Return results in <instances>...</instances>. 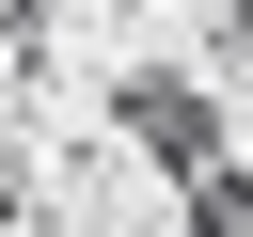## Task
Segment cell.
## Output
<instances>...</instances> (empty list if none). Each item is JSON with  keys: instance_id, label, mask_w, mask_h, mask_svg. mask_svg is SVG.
<instances>
[{"instance_id": "cell-1", "label": "cell", "mask_w": 253, "mask_h": 237, "mask_svg": "<svg viewBox=\"0 0 253 237\" xmlns=\"http://www.w3.org/2000/svg\"><path fill=\"white\" fill-rule=\"evenodd\" d=\"M111 111H126V142H142V158H158L174 190L237 174V142H221V95H206L190 63H126V95H111Z\"/></svg>"}, {"instance_id": "cell-2", "label": "cell", "mask_w": 253, "mask_h": 237, "mask_svg": "<svg viewBox=\"0 0 253 237\" xmlns=\"http://www.w3.org/2000/svg\"><path fill=\"white\" fill-rule=\"evenodd\" d=\"M190 237H253V174H206L190 190Z\"/></svg>"}]
</instances>
